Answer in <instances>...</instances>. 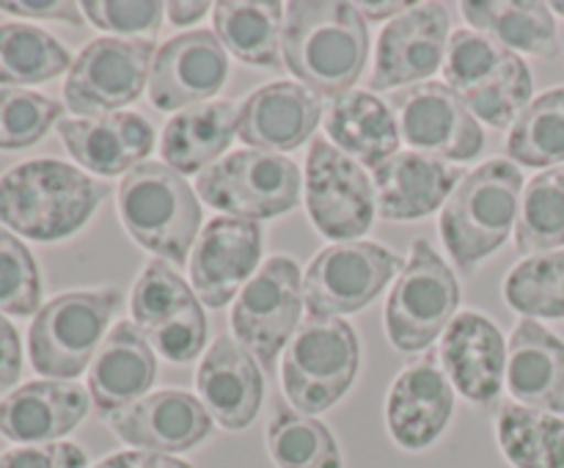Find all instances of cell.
Masks as SVG:
<instances>
[{"label": "cell", "instance_id": "1", "mask_svg": "<svg viewBox=\"0 0 564 468\" xmlns=\"http://www.w3.org/2000/svg\"><path fill=\"white\" fill-rule=\"evenodd\" d=\"M284 64L317 97L352 91L369 58V28L356 3L292 0L284 11Z\"/></svg>", "mask_w": 564, "mask_h": 468}, {"label": "cell", "instance_id": "2", "mask_svg": "<svg viewBox=\"0 0 564 468\" xmlns=\"http://www.w3.org/2000/svg\"><path fill=\"white\" fill-rule=\"evenodd\" d=\"M108 196V185L64 160L39 157L0 176V226L36 242L77 235Z\"/></svg>", "mask_w": 564, "mask_h": 468}, {"label": "cell", "instance_id": "3", "mask_svg": "<svg viewBox=\"0 0 564 468\" xmlns=\"http://www.w3.org/2000/svg\"><path fill=\"white\" fill-rule=\"evenodd\" d=\"M521 196V168L501 157L474 168L452 191L438 226L446 251L463 273H474L479 262L510 240L518 224Z\"/></svg>", "mask_w": 564, "mask_h": 468}, {"label": "cell", "instance_id": "4", "mask_svg": "<svg viewBox=\"0 0 564 468\" xmlns=\"http://www.w3.org/2000/svg\"><path fill=\"white\" fill-rule=\"evenodd\" d=\"M119 218L127 235L163 262L187 264L202 226L196 191L171 165L147 160L121 179Z\"/></svg>", "mask_w": 564, "mask_h": 468}, {"label": "cell", "instance_id": "5", "mask_svg": "<svg viewBox=\"0 0 564 468\" xmlns=\"http://www.w3.org/2000/svg\"><path fill=\"white\" fill-rule=\"evenodd\" d=\"M444 80L474 119L496 130L516 124L534 91L527 61L474 28H460L449 36Z\"/></svg>", "mask_w": 564, "mask_h": 468}, {"label": "cell", "instance_id": "6", "mask_svg": "<svg viewBox=\"0 0 564 468\" xmlns=\"http://www.w3.org/2000/svg\"><path fill=\"white\" fill-rule=\"evenodd\" d=\"M121 308V292L77 290L44 303L28 330L31 367L47 380H75L91 367Z\"/></svg>", "mask_w": 564, "mask_h": 468}, {"label": "cell", "instance_id": "7", "mask_svg": "<svg viewBox=\"0 0 564 468\" xmlns=\"http://www.w3.org/2000/svg\"><path fill=\"white\" fill-rule=\"evenodd\" d=\"M358 367L361 345L356 328L339 317H308L286 345L281 385L295 411L314 416L352 389Z\"/></svg>", "mask_w": 564, "mask_h": 468}, {"label": "cell", "instance_id": "8", "mask_svg": "<svg viewBox=\"0 0 564 468\" xmlns=\"http://www.w3.org/2000/svg\"><path fill=\"white\" fill-rule=\"evenodd\" d=\"M301 168L290 157L259 149L226 154L196 179V196L229 218L270 220L301 204Z\"/></svg>", "mask_w": 564, "mask_h": 468}, {"label": "cell", "instance_id": "9", "mask_svg": "<svg viewBox=\"0 0 564 468\" xmlns=\"http://www.w3.org/2000/svg\"><path fill=\"white\" fill-rule=\"evenodd\" d=\"M460 306V284L427 240H413L411 259L386 301V336L400 352H419L444 336Z\"/></svg>", "mask_w": 564, "mask_h": 468}, {"label": "cell", "instance_id": "10", "mask_svg": "<svg viewBox=\"0 0 564 468\" xmlns=\"http://www.w3.org/2000/svg\"><path fill=\"white\" fill-rule=\"evenodd\" d=\"M303 273L292 257H270L231 306L235 339L270 369L301 328Z\"/></svg>", "mask_w": 564, "mask_h": 468}, {"label": "cell", "instance_id": "11", "mask_svg": "<svg viewBox=\"0 0 564 468\" xmlns=\"http://www.w3.org/2000/svg\"><path fill=\"white\" fill-rule=\"evenodd\" d=\"M154 55V39H94L72 61L64 105L80 119L119 113L143 94Z\"/></svg>", "mask_w": 564, "mask_h": 468}, {"label": "cell", "instance_id": "12", "mask_svg": "<svg viewBox=\"0 0 564 468\" xmlns=\"http://www.w3.org/2000/svg\"><path fill=\"white\" fill-rule=\"evenodd\" d=\"M402 268V257L380 242H336L323 248L306 268L303 306L312 317L356 314L367 308Z\"/></svg>", "mask_w": 564, "mask_h": 468}, {"label": "cell", "instance_id": "13", "mask_svg": "<svg viewBox=\"0 0 564 468\" xmlns=\"http://www.w3.org/2000/svg\"><path fill=\"white\" fill-rule=\"evenodd\" d=\"M306 209L319 235L341 242L367 235L378 215L367 171L328 143V138H314L308 146Z\"/></svg>", "mask_w": 564, "mask_h": 468}, {"label": "cell", "instance_id": "14", "mask_svg": "<svg viewBox=\"0 0 564 468\" xmlns=\"http://www.w3.org/2000/svg\"><path fill=\"white\" fill-rule=\"evenodd\" d=\"M400 138L441 163H468L485 149L482 124L446 83H419L391 99Z\"/></svg>", "mask_w": 564, "mask_h": 468}, {"label": "cell", "instance_id": "15", "mask_svg": "<svg viewBox=\"0 0 564 468\" xmlns=\"http://www.w3.org/2000/svg\"><path fill=\"white\" fill-rule=\"evenodd\" d=\"M264 231L257 220L220 215L213 218L193 246L187 270L193 292L209 308H224L262 268Z\"/></svg>", "mask_w": 564, "mask_h": 468}, {"label": "cell", "instance_id": "16", "mask_svg": "<svg viewBox=\"0 0 564 468\" xmlns=\"http://www.w3.org/2000/svg\"><path fill=\"white\" fill-rule=\"evenodd\" d=\"M449 14L441 3H416L405 14L394 17L380 31L375 50L372 91H394L413 86L444 69L449 47Z\"/></svg>", "mask_w": 564, "mask_h": 468}, {"label": "cell", "instance_id": "17", "mask_svg": "<svg viewBox=\"0 0 564 468\" xmlns=\"http://www.w3.org/2000/svg\"><path fill=\"white\" fill-rule=\"evenodd\" d=\"M108 427L116 438L141 451L182 455L213 435V416L196 394L180 389L152 391L119 413H110Z\"/></svg>", "mask_w": 564, "mask_h": 468}, {"label": "cell", "instance_id": "18", "mask_svg": "<svg viewBox=\"0 0 564 468\" xmlns=\"http://www.w3.org/2000/svg\"><path fill=\"white\" fill-rule=\"evenodd\" d=\"M455 411V389L435 352L408 363L386 394V427L405 451H424L446 433Z\"/></svg>", "mask_w": 564, "mask_h": 468}, {"label": "cell", "instance_id": "19", "mask_svg": "<svg viewBox=\"0 0 564 468\" xmlns=\"http://www.w3.org/2000/svg\"><path fill=\"white\" fill-rule=\"evenodd\" d=\"M229 55L213 31H187L158 50L149 75V99L158 110L204 105L224 88Z\"/></svg>", "mask_w": 564, "mask_h": 468}, {"label": "cell", "instance_id": "20", "mask_svg": "<svg viewBox=\"0 0 564 468\" xmlns=\"http://www.w3.org/2000/svg\"><path fill=\"white\" fill-rule=\"evenodd\" d=\"M441 369L452 389L474 405L499 400L507 378V341L499 325L479 312L455 314L438 345Z\"/></svg>", "mask_w": 564, "mask_h": 468}, {"label": "cell", "instance_id": "21", "mask_svg": "<svg viewBox=\"0 0 564 468\" xmlns=\"http://www.w3.org/2000/svg\"><path fill=\"white\" fill-rule=\"evenodd\" d=\"M198 400L213 422L229 433L251 427L262 411L264 378L259 361L235 339L218 336L204 352L196 374Z\"/></svg>", "mask_w": 564, "mask_h": 468}, {"label": "cell", "instance_id": "22", "mask_svg": "<svg viewBox=\"0 0 564 468\" xmlns=\"http://www.w3.org/2000/svg\"><path fill=\"white\" fill-rule=\"evenodd\" d=\"M91 407V394L72 380H31L0 400V438L17 446L64 440Z\"/></svg>", "mask_w": 564, "mask_h": 468}, {"label": "cell", "instance_id": "23", "mask_svg": "<svg viewBox=\"0 0 564 468\" xmlns=\"http://www.w3.org/2000/svg\"><path fill=\"white\" fill-rule=\"evenodd\" d=\"M323 99L301 83H268L257 88L237 116V135L259 152H295L317 130Z\"/></svg>", "mask_w": 564, "mask_h": 468}, {"label": "cell", "instance_id": "24", "mask_svg": "<svg viewBox=\"0 0 564 468\" xmlns=\"http://www.w3.org/2000/svg\"><path fill=\"white\" fill-rule=\"evenodd\" d=\"M58 135L66 152L86 171L99 176L130 174L154 149V127L132 110L94 116V119H61Z\"/></svg>", "mask_w": 564, "mask_h": 468}, {"label": "cell", "instance_id": "25", "mask_svg": "<svg viewBox=\"0 0 564 468\" xmlns=\"http://www.w3.org/2000/svg\"><path fill=\"white\" fill-rule=\"evenodd\" d=\"M158 378V358L135 323H116L88 367V394L108 418L143 400Z\"/></svg>", "mask_w": 564, "mask_h": 468}, {"label": "cell", "instance_id": "26", "mask_svg": "<svg viewBox=\"0 0 564 468\" xmlns=\"http://www.w3.org/2000/svg\"><path fill=\"white\" fill-rule=\"evenodd\" d=\"M507 391L518 405L564 413V341L538 319L516 325L507 341Z\"/></svg>", "mask_w": 564, "mask_h": 468}, {"label": "cell", "instance_id": "27", "mask_svg": "<svg viewBox=\"0 0 564 468\" xmlns=\"http://www.w3.org/2000/svg\"><path fill=\"white\" fill-rule=\"evenodd\" d=\"M460 168L419 152H397L375 168V204L386 220L427 218L460 185Z\"/></svg>", "mask_w": 564, "mask_h": 468}, {"label": "cell", "instance_id": "28", "mask_svg": "<svg viewBox=\"0 0 564 468\" xmlns=\"http://www.w3.org/2000/svg\"><path fill=\"white\" fill-rule=\"evenodd\" d=\"M325 132L339 152L367 168H378L394 157L402 141L394 108L372 91L356 88L330 99L325 110Z\"/></svg>", "mask_w": 564, "mask_h": 468}, {"label": "cell", "instance_id": "29", "mask_svg": "<svg viewBox=\"0 0 564 468\" xmlns=\"http://www.w3.org/2000/svg\"><path fill=\"white\" fill-rule=\"evenodd\" d=\"M463 17L474 31L485 33L516 55L556 58L560 31L549 3L538 0H466Z\"/></svg>", "mask_w": 564, "mask_h": 468}, {"label": "cell", "instance_id": "30", "mask_svg": "<svg viewBox=\"0 0 564 468\" xmlns=\"http://www.w3.org/2000/svg\"><path fill=\"white\" fill-rule=\"evenodd\" d=\"M240 110L231 102H204L180 110L165 124L160 152L176 174H202L218 163L237 135Z\"/></svg>", "mask_w": 564, "mask_h": 468}, {"label": "cell", "instance_id": "31", "mask_svg": "<svg viewBox=\"0 0 564 468\" xmlns=\"http://www.w3.org/2000/svg\"><path fill=\"white\" fill-rule=\"evenodd\" d=\"M284 3L275 0H224L213 9L215 36L237 61L251 66H281Z\"/></svg>", "mask_w": 564, "mask_h": 468}, {"label": "cell", "instance_id": "32", "mask_svg": "<svg viewBox=\"0 0 564 468\" xmlns=\"http://www.w3.org/2000/svg\"><path fill=\"white\" fill-rule=\"evenodd\" d=\"M496 440L512 468H564V418L507 402L496 416Z\"/></svg>", "mask_w": 564, "mask_h": 468}, {"label": "cell", "instance_id": "33", "mask_svg": "<svg viewBox=\"0 0 564 468\" xmlns=\"http://www.w3.org/2000/svg\"><path fill=\"white\" fill-rule=\"evenodd\" d=\"M72 53L53 36L28 22L0 25V88H28L50 83L72 69Z\"/></svg>", "mask_w": 564, "mask_h": 468}, {"label": "cell", "instance_id": "34", "mask_svg": "<svg viewBox=\"0 0 564 468\" xmlns=\"http://www.w3.org/2000/svg\"><path fill=\"white\" fill-rule=\"evenodd\" d=\"M268 451L279 468H345L328 424L286 405L270 416Z\"/></svg>", "mask_w": 564, "mask_h": 468}, {"label": "cell", "instance_id": "35", "mask_svg": "<svg viewBox=\"0 0 564 468\" xmlns=\"http://www.w3.org/2000/svg\"><path fill=\"white\" fill-rule=\"evenodd\" d=\"M507 154L527 168L564 165V86L527 105L507 135Z\"/></svg>", "mask_w": 564, "mask_h": 468}, {"label": "cell", "instance_id": "36", "mask_svg": "<svg viewBox=\"0 0 564 468\" xmlns=\"http://www.w3.org/2000/svg\"><path fill=\"white\" fill-rule=\"evenodd\" d=\"M564 246V165L540 171L521 196L516 248L521 253H549Z\"/></svg>", "mask_w": 564, "mask_h": 468}, {"label": "cell", "instance_id": "37", "mask_svg": "<svg viewBox=\"0 0 564 468\" xmlns=\"http://www.w3.org/2000/svg\"><path fill=\"white\" fill-rule=\"evenodd\" d=\"M505 297L527 319H564V248L518 262L505 281Z\"/></svg>", "mask_w": 564, "mask_h": 468}, {"label": "cell", "instance_id": "38", "mask_svg": "<svg viewBox=\"0 0 564 468\" xmlns=\"http://www.w3.org/2000/svg\"><path fill=\"white\" fill-rule=\"evenodd\" d=\"M193 306H198L193 286L169 262H163V259H152L143 268V273L138 275L135 286H132V323L143 334L174 323L176 317L191 312Z\"/></svg>", "mask_w": 564, "mask_h": 468}, {"label": "cell", "instance_id": "39", "mask_svg": "<svg viewBox=\"0 0 564 468\" xmlns=\"http://www.w3.org/2000/svg\"><path fill=\"white\" fill-rule=\"evenodd\" d=\"M64 102L31 88H0V152L31 149L58 127Z\"/></svg>", "mask_w": 564, "mask_h": 468}, {"label": "cell", "instance_id": "40", "mask_svg": "<svg viewBox=\"0 0 564 468\" xmlns=\"http://www.w3.org/2000/svg\"><path fill=\"white\" fill-rule=\"evenodd\" d=\"M42 308V273L31 248L0 226V314L31 317Z\"/></svg>", "mask_w": 564, "mask_h": 468}, {"label": "cell", "instance_id": "41", "mask_svg": "<svg viewBox=\"0 0 564 468\" xmlns=\"http://www.w3.org/2000/svg\"><path fill=\"white\" fill-rule=\"evenodd\" d=\"M83 14L99 31L116 39H154L163 25L165 6L158 0L127 3V0H86L80 3Z\"/></svg>", "mask_w": 564, "mask_h": 468}, {"label": "cell", "instance_id": "42", "mask_svg": "<svg viewBox=\"0 0 564 468\" xmlns=\"http://www.w3.org/2000/svg\"><path fill=\"white\" fill-rule=\"evenodd\" d=\"M143 336L149 339L152 350L160 352L165 361L171 363L196 361V356L204 350V345H207V317H204L202 303L193 306L191 312L182 314V317H176L174 323L149 330V334Z\"/></svg>", "mask_w": 564, "mask_h": 468}, {"label": "cell", "instance_id": "43", "mask_svg": "<svg viewBox=\"0 0 564 468\" xmlns=\"http://www.w3.org/2000/svg\"><path fill=\"white\" fill-rule=\"evenodd\" d=\"M0 468H88V455L72 440L14 446L0 451Z\"/></svg>", "mask_w": 564, "mask_h": 468}, {"label": "cell", "instance_id": "44", "mask_svg": "<svg viewBox=\"0 0 564 468\" xmlns=\"http://www.w3.org/2000/svg\"><path fill=\"white\" fill-rule=\"evenodd\" d=\"M0 11L25 17V20H53L83 25V9L72 0H0Z\"/></svg>", "mask_w": 564, "mask_h": 468}, {"label": "cell", "instance_id": "45", "mask_svg": "<svg viewBox=\"0 0 564 468\" xmlns=\"http://www.w3.org/2000/svg\"><path fill=\"white\" fill-rule=\"evenodd\" d=\"M22 374V341L6 314H0V394L17 389Z\"/></svg>", "mask_w": 564, "mask_h": 468}, {"label": "cell", "instance_id": "46", "mask_svg": "<svg viewBox=\"0 0 564 468\" xmlns=\"http://www.w3.org/2000/svg\"><path fill=\"white\" fill-rule=\"evenodd\" d=\"M94 468H196L193 462L180 460L174 455H158V451L127 449L99 460Z\"/></svg>", "mask_w": 564, "mask_h": 468}, {"label": "cell", "instance_id": "47", "mask_svg": "<svg viewBox=\"0 0 564 468\" xmlns=\"http://www.w3.org/2000/svg\"><path fill=\"white\" fill-rule=\"evenodd\" d=\"M413 6L416 3H400V0H394V3H378V0H361V3H356V9L361 11V17L364 20H386V17H391V20H394V17H400V14H405V11H411Z\"/></svg>", "mask_w": 564, "mask_h": 468}, {"label": "cell", "instance_id": "48", "mask_svg": "<svg viewBox=\"0 0 564 468\" xmlns=\"http://www.w3.org/2000/svg\"><path fill=\"white\" fill-rule=\"evenodd\" d=\"M209 11V3L198 0V3H182V0H174V3H165V14L174 25H193V22L202 20Z\"/></svg>", "mask_w": 564, "mask_h": 468}, {"label": "cell", "instance_id": "49", "mask_svg": "<svg viewBox=\"0 0 564 468\" xmlns=\"http://www.w3.org/2000/svg\"><path fill=\"white\" fill-rule=\"evenodd\" d=\"M551 11H556V14L564 17V0H556V3H551Z\"/></svg>", "mask_w": 564, "mask_h": 468}]
</instances>
